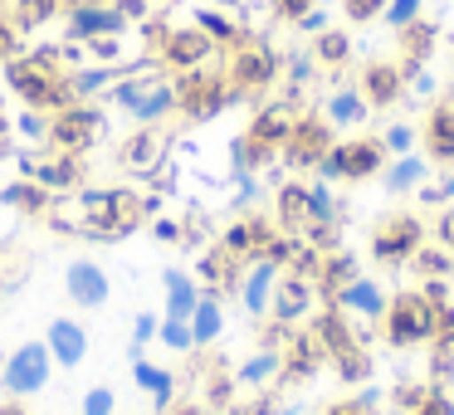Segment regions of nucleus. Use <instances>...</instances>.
Returning <instances> with one entry per match:
<instances>
[{
	"label": "nucleus",
	"instance_id": "obj_14",
	"mask_svg": "<svg viewBox=\"0 0 454 415\" xmlns=\"http://www.w3.org/2000/svg\"><path fill=\"white\" fill-rule=\"evenodd\" d=\"M274 278H278V264L274 259H264L259 254V264L245 274V284H239V298H245V308L249 313H269V303H274Z\"/></svg>",
	"mask_w": 454,
	"mask_h": 415
},
{
	"label": "nucleus",
	"instance_id": "obj_15",
	"mask_svg": "<svg viewBox=\"0 0 454 415\" xmlns=\"http://www.w3.org/2000/svg\"><path fill=\"white\" fill-rule=\"evenodd\" d=\"M313 59L323 64V69H342V64L352 59V35L327 25L323 35H313Z\"/></svg>",
	"mask_w": 454,
	"mask_h": 415
},
{
	"label": "nucleus",
	"instance_id": "obj_25",
	"mask_svg": "<svg viewBox=\"0 0 454 415\" xmlns=\"http://www.w3.org/2000/svg\"><path fill=\"white\" fill-rule=\"evenodd\" d=\"M425 15V0H386V11H381V25L386 30H401V25H411V20H420Z\"/></svg>",
	"mask_w": 454,
	"mask_h": 415
},
{
	"label": "nucleus",
	"instance_id": "obj_22",
	"mask_svg": "<svg viewBox=\"0 0 454 415\" xmlns=\"http://www.w3.org/2000/svg\"><path fill=\"white\" fill-rule=\"evenodd\" d=\"M430 376H420V381H415V376H401V381H395V391H391V401H395V411H405V415H415L420 411V401L425 395H430Z\"/></svg>",
	"mask_w": 454,
	"mask_h": 415
},
{
	"label": "nucleus",
	"instance_id": "obj_27",
	"mask_svg": "<svg viewBox=\"0 0 454 415\" xmlns=\"http://www.w3.org/2000/svg\"><path fill=\"white\" fill-rule=\"evenodd\" d=\"M381 11H386V0H342V15L352 25H372V20H381Z\"/></svg>",
	"mask_w": 454,
	"mask_h": 415
},
{
	"label": "nucleus",
	"instance_id": "obj_5",
	"mask_svg": "<svg viewBox=\"0 0 454 415\" xmlns=\"http://www.w3.org/2000/svg\"><path fill=\"white\" fill-rule=\"evenodd\" d=\"M415 137H420L415 147H420V157L430 161V167H454V93L430 98Z\"/></svg>",
	"mask_w": 454,
	"mask_h": 415
},
{
	"label": "nucleus",
	"instance_id": "obj_24",
	"mask_svg": "<svg viewBox=\"0 0 454 415\" xmlns=\"http://www.w3.org/2000/svg\"><path fill=\"white\" fill-rule=\"evenodd\" d=\"M278 372H284V356H278V352H259V356H249V362L239 366V381L259 386V381H269V376H278Z\"/></svg>",
	"mask_w": 454,
	"mask_h": 415
},
{
	"label": "nucleus",
	"instance_id": "obj_8",
	"mask_svg": "<svg viewBox=\"0 0 454 415\" xmlns=\"http://www.w3.org/2000/svg\"><path fill=\"white\" fill-rule=\"evenodd\" d=\"M386 288L376 284V278H366V274H356L347 288H337L327 303L337 308V313H347V317H366V323H381V313H386Z\"/></svg>",
	"mask_w": 454,
	"mask_h": 415
},
{
	"label": "nucleus",
	"instance_id": "obj_23",
	"mask_svg": "<svg viewBox=\"0 0 454 415\" xmlns=\"http://www.w3.org/2000/svg\"><path fill=\"white\" fill-rule=\"evenodd\" d=\"M50 347H54L59 362H79V356H83V333L74 323H54L50 327Z\"/></svg>",
	"mask_w": 454,
	"mask_h": 415
},
{
	"label": "nucleus",
	"instance_id": "obj_31",
	"mask_svg": "<svg viewBox=\"0 0 454 415\" xmlns=\"http://www.w3.org/2000/svg\"><path fill=\"white\" fill-rule=\"evenodd\" d=\"M434 245H444L454 254V200L440 206V215H434Z\"/></svg>",
	"mask_w": 454,
	"mask_h": 415
},
{
	"label": "nucleus",
	"instance_id": "obj_20",
	"mask_svg": "<svg viewBox=\"0 0 454 415\" xmlns=\"http://www.w3.org/2000/svg\"><path fill=\"white\" fill-rule=\"evenodd\" d=\"M220 327H225V313H220V303H215V298H200L196 313H191V337H196V342H215Z\"/></svg>",
	"mask_w": 454,
	"mask_h": 415
},
{
	"label": "nucleus",
	"instance_id": "obj_11",
	"mask_svg": "<svg viewBox=\"0 0 454 415\" xmlns=\"http://www.w3.org/2000/svg\"><path fill=\"white\" fill-rule=\"evenodd\" d=\"M44 376H50V347L30 342L15 352V362H5V386L11 391H40Z\"/></svg>",
	"mask_w": 454,
	"mask_h": 415
},
{
	"label": "nucleus",
	"instance_id": "obj_7",
	"mask_svg": "<svg viewBox=\"0 0 454 415\" xmlns=\"http://www.w3.org/2000/svg\"><path fill=\"white\" fill-rule=\"evenodd\" d=\"M356 89H362V98L372 103L376 113L381 108H395V103L405 98V69L395 59H372L362 69V83H356Z\"/></svg>",
	"mask_w": 454,
	"mask_h": 415
},
{
	"label": "nucleus",
	"instance_id": "obj_35",
	"mask_svg": "<svg viewBox=\"0 0 454 415\" xmlns=\"http://www.w3.org/2000/svg\"><path fill=\"white\" fill-rule=\"evenodd\" d=\"M440 186H444V200H454V167H444V176H440Z\"/></svg>",
	"mask_w": 454,
	"mask_h": 415
},
{
	"label": "nucleus",
	"instance_id": "obj_36",
	"mask_svg": "<svg viewBox=\"0 0 454 415\" xmlns=\"http://www.w3.org/2000/svg\"><path fill=\"white\" fill-rule=\"evenodd\" d=\"M450 288H454V254H450Z\"/></svg>",
	"mask_w": 454,
	"mask_h": 415
},
{
	"label": "nucleus",
	"instance_id": "obj_33",
	"mask_svg": "<svg viewBox=\"0 0 454 415\" xmlns=\"http://www.w3.org/2000/svg\"><path fill=\"white\" fill-rule=\"evenodd\" d=\"M327 25H333V20H327V11H323V5H317V11H308L303 20H298V30H303V35H323Z\"/></svg>",
	"mask_w": 454,
	"mask_h": 415
},
{
	"label": "nucleus",
	"instance_id": "obj_34",
	"mask_svg": "<svg viewBox=\"0 0 454 415\" xmlns=\"http://www.w3.org/2000/svg\"><path fill=\"white\" fill-rule=\"evenodd\" d=\"M108 411H113V395L108 391H93L89 395V415H108Z\"/></svg>",
	"mask_w": 454,
	"mask_h": 415
},
{
	"label": "nucleus",
	"instance_id": "obj_4",
	"mask_svg": "<svg viewBox=\"0 0 454 415\" xmlns=\"http://www.w3.org/2000/svg\"><path fill=\"white\" fill-rule=\"evenodd\" d=\"M333 142H337V128L323 118V113H298V122H294V132H288V142H284L278 157H284L288 167H298V171H313V167H323V157L333 152Z\"/></svg>",
	"mask_w": 454,
	"mask_h": 415
},
{
	"label": "nucleus",
	"instance_id": "obj_1",
	"mask_svg": "<svg viewBox=\"0 0 454 415\" xmlns=\"http://www.w3.org/2000/svg\"><path fill=\"white\" fill-rule=\"evenodd\" d=\"M434 327H440V308L425 298V288H395L386 298V313H381V342L391 352H415V347H430L434 342Z\"/></svg>",
	"mask_w": 454,
	"mask_h": 415
},
{
	"label": "nucleus",
	"instance_id": "obj_13",
	"mask_svg": "<svg viewBox=\"0 0 454 415\" xmlns=\"http://www.w3.org/2000/svg\"><path fill=\"white\" fill-rule=\"evenodd\" d=\"M420 181H430V161L420 157V152H405V157H391L381 167V186L391 191V196H411Z\"/></svg>",
	"mask_w": 454,
	"mask_h": 415
},
{
	"label": "nucleus",
	"instance_id": "obj_29",
	"mask_svg": "<svg viewBox=\"0 0 454 415\" xmlns=\"http://www.w3.org/2000/svg\"><path fill=\"white\" fill-rule=\"evenodd\" d=\"M137 381L147 386L157 401H171V376L167 372H157V366H137Z\"/></svg>",
	"mask_w": 454,
	"mask_h": 415
},
{
	"label": "nucleus",
	"instance_id": "obj_10",
	"mask_svg": "<svg viewBox=\"0 0 454 415\" xmlns=\"http://www.w3.org/2000/svg\"><path fill=\"white\" fill-rule=\"evenodd\" d=\"M313 303H317V284L294 269V274H288L284 284L274 288V303H269V308L278 313V323H298V317L313 313Z\"/></svg>",
	"mask_w": 454,
	"mask_h": 415
},
{
	"label": "nucleus",
	"instance_id": "obj_6",
	"mask_svg": "<svg viewBox=\"0 0 454 415\" xmlns=\"http://www.w3.org/2000/svg\"><path fill=\"white\" fill-rule=\"evenodd\" d=\"M434 50H440V25L425 20V15L395 30V64L405 69V79H411L415 69H430Z\"/></svg>",
	"mask_w": 454,
	"mask_h": 415
},
{
	"label": "nucleus",
	"instance_id": "obj_26",
	"mask_svg": "<svg viewBox=\"0 0 454 415\" xmlns=\"http://www.w3.org/2000/svg\"><path fill=\"white\" fill-rule=\"evenodd\" d=\"M415 122H391V128L381 132V147H386V157H405V152H415Z\"/></svg>",
	"mask_w": 454,
	"mask_h": 415
},
{
	"label": "nucleus",
	"instance_id": "obj_9",
	"mask_svg": "<svg viewBox=\"0 0 454 415\" xmlns=\"http://www.w3.org/2000/svg\"><path fill=\"white\" fill-rule=\"evenodd\" d=\"M230 79H235V89H269V83L278 79V54L269 50V44H245V50L235 54Z\"/></svg>",
	"mask_w": 454,
	"mask_h": 415
},
{
	"label": "nucleus",
	"instance_id": "obj_19",
	"mask_svg": "<svg viewBox=\"0 0 454 415\" xmlns=\"http://www.w3.org/2000/svg\"><path fill=\"white\" fill-rule=\"evenodd\" d=\"M69 294L83 298V303H103V298H108V284H103V274L93 264H74L69 269Z\"/></svg>",
	"mask_w": 454,
	"mask_h": 415
},
{
	"label": "nucleus",
	"instance_id": "obj_12",
	"mask_svg": "<svg viewBox=\"0 0 454 415\" xmlns=\"http://www.w3.org/2000/svg\"><path fill=\"white\" fill-rule=\"evenodd\" d=\"M323 118L333 122V128H362V122L372 118V103L362 98V89H356V83H347V89H333V93H327Z\"/></svg>",
	"mask_w": 454,
	"mask_h": 415
},
{
	"label": "nucleus",
	"instance_id": "obj_2",
	"mask_svg": "<svg viewBox=\"0 0 454 415\" xmlns=\"http://www.w3.org/2000/svg\"><path fill=\"white\" fill-rule=\"evenodd\" d=\"M420 245H425L420 210H391V215H381L372 225V259L381 269H411Z\"/></svg>",
	"mask_w": 454,
	"mask_h": 415
},
{
	"label": "nucleus",
	"instance_id": "obj_17",
	"mask_svg": "<svg viewBox=\"0 0 454 415\" xmlns=\"http://www.w3.org/2000/svg\"><path fill=\"white\" fill-rule=\"evenodd\" d=\"M411 269H415V284H425V278H450V249L425 239V245L415 249Z\"/></svg>",
	"mask_w": 454,
	"mask_h": 415
},
{
	"label": "nucleus",
	"instance_id": "obj_32",
	"mask_svg": "<svg viewBox=\"0 0 454 415\" xmlns=\"http://www.w3.org/2000/svg\"><path fill=\"white\" fill-rule=\"evenodd\" d=\"M411 196H415V206H430V210L450 206V200H444V186H440V181H420V186H415Z\"/></svg>",
	"mask_w": 454,
	"mask_h": 415
},
{
	"label": "nucleus",
	"instance_id": "obj_3",
	"mask_svg": "<svg viewBox=\"0 0 454 415\" xmlns=\"http://www.w3.org/2000/svg\"><path fill=\"white\" fill-rule=\"evenodd\" d=\"M386 167V147L381 137H347V142H333V152L323 157V176L327 181H372L381 176Z\"/></svg>",
	"mask_w": 454,
	"mask_h": 415
},
{
	"label": "nucleus",
	"instance_id": "obj_28",
	"mask_svg": "<svg viewBox=\"0 0 454 415\" xmlns=\"http://www.w3.org/2000/svg\"><path fill=\"white\" fill-rule=\"evenodd\" d=\"M440 93V79H434L430 69H415L411 79H405V98H434Z\"/></svg>",
	"mask_w": 454,
	"mask_h": 415
},
{
	"label": "nucleus",
	"instance_id": "obj_30",
	"mask_svg": "<svg viewBox=\"0 0 454 415\" xmlns=\"http://www.w3.org/2000/svg\"><path fill=\"white\" fill-rule=\"evenodd\" d=\"M317 5H323V0H274V15L288 20V25H298L308 11H317Z\"/></svg>",
	"mask_w": 454,
	"mask_h": 415
},
{
	"label": "nucleus",
	"instance_id": "obj_21",
	"mask_svg": "<svg viewBox=\"0 0 454 415\" xmlns=\"http://www.w3.org/2000/svg\"><path fill=\"white\" fill-rule=\"evenodd\" d=\"M210 54V35L206 30H186L171 40V64H186V69H196L200 59Z\"/></svg>",
	"mask_w": 454,
	"mask_h": 415
},
{
	"label": "nucleus",
	"instance_id": "obj_16",
	"mask_svg": "<svg viewBox=\"0 0 454 415\" xmlns=\"http://www.w3.org/2000/svg\"><path fill=\"white\" fill-rule=\"evenodd\" d=\"M333 372L342 376L347 386H366L376 376V362H372V352H366V347H352V352L333 356Z\"/></svg>",
	"mask_w": 454,
	"mask_h": 415
},
{
	"label": "nucleus",
	"instance_id": "obj_18",
	"mask_svg": "<svg viewBox=\"0 0 454 415\" xmlns=\"http://www.w3.org/2000/svg\"><path fill=\"white\" fill-rule=\"evenodd\" d=\"M381 401H386V395H381V386H372V381H366L356 395H342V401H333L323 415H381Z\"/></svg>",
	"mask_w": 454,
	"mask_h": 415
}]
</instances>
